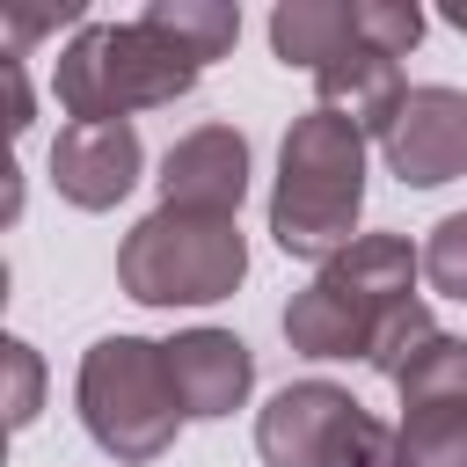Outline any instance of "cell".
I'll list each match as a JSON object with an SVG mask.
<instances>
[{
    "label": "cell",
    "mask_w": 467,
    "mask_h": 467,
    "mask_svg": "<svg viewBox=\"0 0 467 467\" xmlns=\"http://www.w3.org/2000/svg\"><path fill=\"white\" fill-rule=\"evenodd\" d=\"M358 212H365V131L336 109L292 117L270 190V241L285 255L336 263L358 241Z\"/></svg>",
    "instance_id": "obj_1"
},
{
    "label": "cell",
    "mask_w": 467,
    "mask_h": 467,
    "mask_svg": "<svg viewBox=\"0 0 467 467\" xmlns=\"http://www.w3.org/2000/svg\"><path fill=\"white\" fill-rule=\"evenodd\" d=\"M423 255L401 234H358L336 263L314 270L306 292L285 306V343L299 358H372L379 328L416 299Z\"/></svg>",
    "instance_id": "obj_2"
},
{
    "label": "cell",
    "mask_w": 467,
    "mask_h": 467,
    "mask_svg": "<svg viewBox=\"0 0 467 467\" xmlns=\"http://www.w3.org/2000/svg\"><path fill=\"white\" fill-rule=\"evenodd\" d=\"M197 73L204 66L190 51H175L139 15V22H95V29H80L58 51L51 88H58V102H66L73 124H124L131 109H161V102L190 95Z\"/></svg>",
    "instance_id": "obj_3"
},
{
    "label": "cell",
    "mask_w": 467,
    "mask_h": 467,
    "mask_svg": "<svg viewBox=\"0 0 467 467\" xmlns=\"http://www.w3.org/2000/svg\"><path fill=\"white\" fill-rule=\"evenodd\" d=\"M73 401H80L88 438L124 467L161 460L175 445V423H182V394L168 379V343H146V336H102L80 358Z\"/></svg>",
    "instance_id": "obj_4"
},
{
    "label": "cell",
    "mask_w": 467,
    "mask_h": 467,
    "mask_svg": "<svg viewBox=\"0 0 467 467\" xmlns=\"http://www.w3.org/2000/svg\"><path fill=\"white\" fill-rule=\"evenodd\" d=\"M248 277V241L212 212H146L117 248V285L139 306H212Z\"/></svg>",
    "instance_id": "obj_5"
},
{
    "label": "cell",
    "mask_w": 467,
    "mask_h": 467,
    "mask_svg": "<svg viewBox=\"0 0 467 467\" xmlns=\"http://www.w3.org/2000/svg\"><path fill=\"white\" fill-rule=\"evenodd\" d=\"M401 467H467V336H431L401 372Z\"/></svg>",
    "instance_id": "obj_6"
},
{
    "label": "cell",
    "mask_w": 467,
    "mask_h": 467,
    "mask_svg": "<svg viewBox=\"0 0 467 467\" xmlns=\"http://www.w3.org/2000/svg\"><path fill=\"white\" fill-rule=\"evenodd\" d=\"M379 146L409 190H438V182L467 175V95L460 88H409V102Z\"/></svg>",
    "instance_id": "obj_7"
},
{
    "label": "cell",
    "mask_w": 467,
    "mask_h": 467,
    "mask_svg": "<svg viewBox=\"0 0 467 467\" xmlns=\"http://www.w3.org/2000/svg\"><path fill=\"white\" fill-rule=\"evenodd\" d=\"M241 197H248V139L234 124H197V131H182L168 146V161H161V204L234 219Z\"/></svg>",
    "instance_id": "obj_8"
},
{
    "label": "cell",
    "mask_w": 467,
    "mask_h": 467,
    "mask_svg": "<svg viewBox=\"0 0 467 467\" xmlns=\"http://www.w3.org/2000/svg\"><path fill=\"white\" fill-rule=\"evenodd\" d=\"M350 416H358V401L336 379H299V387L270 394V409L255 416V452H263V467H328Z\"/></svg>",
    "instance_id": "obj_9"
},
{
    "label": "cell",
    "mask_w": 467,
    "mask_h": 467,
    "mask_svg": "<svg viewBox=\"0 0 467 467\" xmlns=\"http://www.w3.org/2000/svg\"><path fill=\"white\" fill-rule=\"evenodd\" d=\"M139 161H146V153H139V131H131V124H66L58 146H51V182H58L66 204L109 212V204L131 197Z\"/></svg>",
    "instance_id": "obj_10"
},
{
    "label": "cell",
    "mask_w": 467,
    "mask_h": 467,
    "mask_svg": "<svg viewBox=\"0 0 467 467\" xmlns=\"http://www.w3.org/2000/svg\"><path fill=\"white\" fill-rule=\"evenodd\" d=\"M168 379L182 394V416H234L255 387V358L226 328H190L168 343Z\"/></svg>",
    "instance_id": "obj_11"
},
{
    "label": "cell",
    "mask_w": 467,
    "mask_h": 467,
    "mask_svg": "<svg viewBox=\"0 0 467 467\" xmlns=\"http://www.w3.org/2000/svg\"><path fill=\"white\" fill-rule=\"evenodd\" d=\"M314 88H321V109L350 117L365 139H387V124H394L401 102H409V88H401V58H387V51L365 44V36H350V44L314 73Z\"/></svg>",
    "instance_id": "obj_12"
},
{
    "label": "cell",
    "mask_w": 467,
    "mask_h": 467,
    "mask_svg": "<svg viewBox=\"0 0 467 467\" xmlns=\"http://www.w3.org/2000/svg\"><path fill=\"white\" fill-rule=\"evenodd\" d=\"M350 36H358V0H285L270 15V51L306 73H321Z\"/></svg>",
    "instance_id": "obj_13"
},
{
    "label": "cell",
    "mask_w": 467,
    "mask_h": 467,
    "mask_svg": "<svg viewBox=\"0 0 467 467\" xmlns=\"http://www.w3.org/2000/svg\"><path fill=\"white\" fill-rule=\"evenodd\" d=\"M146 22H153L175 51H190L197 66L226 58V51H234V36H241V7H226V0H153V7H146Z\"/></svg>",
    "instance_id": "obj_14"
},
{
    "label": "cell",
    "mask_w": 467,
    "mask_h": 467,
    "mask_svg": "<svg viewBox=\"0 0 467 467\" xmlns=\"http://www.w3.org/2000/svg\"><path fill=\"white\" fill-rule=\"evenodd\" d=\"M423 277H431V292L467 299V212H452V219L431 226V241H423Z\"/></svg>",
    "instance_id": "obj_15"
},
{
    "label": "cell",
    "mask_w": 467,
    "mask_h": 467,
    "mask_svg": "<svg viewBox=\"0 0 467 467\" xmlns=\"http://www.w3.org/2000/svg\"><path fill=\"white\" fill-rule=\"evenodd\" d=\"M431 336H438L431 306H423V299H409V306H401V314H394V321L379 328V343H372V358H365V365H372L379 379H394V372H401V365H409V358H416V350H423Z\"/></svg>",
    "instance_id": "obj_16"
},
{
    "label": "cell",
    "mask_w": 467,
    "mask_h": 467,
    "mask_svg": "<svg viewBox=\"0 0 467 467\" xmlns=\"http://www.w3.org/2000/svg\"><path fill=\"white\" fill-rule=\"evenodd\" d=\"M358 36L379 44L387 58H409L416 36H423V15H416L409 0H358Z\"/></svg>",
    "instance_id": "obj_17"
},
{
    "label": "cell",
    "mask_w": 467,
    "mask_h": 467,
    "mask_svg": "<svg viewBox=\"0 0 467 467\" xmlns=\"http://www.w3.org/2000/svg\"><path fill=\"white\" fill-rule=\"evenodd\" d=\"M328 467H401V431H387L379 416H350V431L336 438V452H328Z\"/></svg>",
    "instance_id": "obj_18"
},
{
    "label": "cell",
    "mask_w": 467,
    "mask_h": 467,
    "mask_svg": "<svg viewBox=\"0 0 467 467\" xmlns=\"http://www.w3.org/2000/svg\"><path fill=\"white\" fill-rule=\"evenodd\" d=\"M0 358H7V423L22 431V423L36 416V394H44V365H36V350H29L22 336H7V343H0Z\"/></svg>",
    "instance_id": "obj_19"
},
{
    "label": "cell",
    "mask_w": 467,
    "mask_h": 467,
    "mask_svg": "<svg viewBox=\"0 0 467 467\" xmlns=\"http://www.w3.org/2000/svg\"><path fill=\"white\" fill-rule=\"evenodd\" d=\"M0 73H7V131L22 139V131H29V88H22V58H7Z\"/></svg>",
    "instance_id": "obj_20"
},
{
    "label": "cell",
    "mask_w": 467,
    "mask_h": 467,
    "mask_svg": "<svg viewBox=\"0 0 467 467\" xmlns=\"http://www.w3.org/2000/svg\"><path fill=\"white\" fill-rule=\"evenodd\" d=\"M445 22H452V29H467V7H445Z\"/></svg>",
    "instance_id": "obj_21"
}]
</instances>
